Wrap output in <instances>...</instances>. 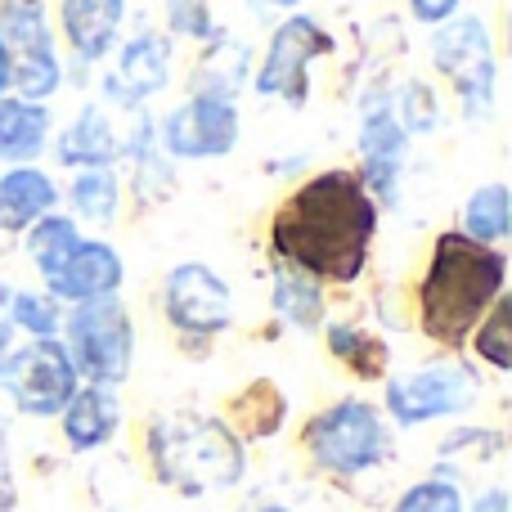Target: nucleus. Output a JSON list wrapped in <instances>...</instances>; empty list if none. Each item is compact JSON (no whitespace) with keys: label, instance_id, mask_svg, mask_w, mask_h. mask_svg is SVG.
Returning <instances> with one entry per match:
<instances>
[{"label":"nucleus","instance_id":"1","mask_svg":"<svg viewBox=\"0 0 512 512\" xmlns=\"http://www.w3.org/2000/svg\"><path fill=\"white\" fill-rule=\"evenodd\" d=\"M378 234V198L355 171H319L274 212V256L324 283H355Z\"/></svg>","mask_w":512,"mask_h":512},{"label":"nucleus","instance_id":"2","mask_svg":"<svg viewBox=\"0 0 512 512\" xmlns=\"http://www.w3.org/2000/svg\"><path fill=\"white\" fill-rule=\"evenodd\" d=\"M508 256L468 234L450 230L432 243V261L418 283V319L423 333L441 346H463L490 306L504 297Z\"/></svg>","mask_w":512,"mask_h":512},{"label":"nucleus","instance_id":"3","mask_svg":"<svg viewBox=\"0 0 512 512\" xmlns=\"http://www.w3.org/2000/svg\"><path fill=\"white\" fill-rule=\"evenodd\" d=\"M144 450H149L153 477L185 499L234 490L248 472L243 436L225 418L194 414V409L153 418L149 432H144Z\"/></svg>","mask_w":512,"mask_h":512},{"label":"nucleus","instance_id":"4","mask_svg":"<svg viewBox=\"0 0 512 512\" xmlns=\"http://www.w3.org/2000/svg\"><path fill=\"white\" fill-rule=\"evenodd\" d=\"M301 450L328 477H364L391 459V423L369 400H337L301 427Z\"/></svg>","mask_w":512,"mask_h":512},{"label":"nucleus","instance_id":"5","mask_svg":"<svg viewBox=\"0 0 512 512\" xmlns=\"http://www.w3.org/2000/svg\"><path fill=\"white\" fill-rule=\"evenodd\" d=\"M59 342L68 351L77 378L95 382V387H122L131 378L135 364V324L131 310L117 297H99V301H81L63 315Z\"/></svg>","mask_w":512,"mask_h":512},{"label":"nucleus","instance_id":"6","mask_svg":"<svg viewBox=\"0 0 512 512\" xmlns=\"http://www.w3.org/2000/svg\"><path fill=\"white\" fill-rule=\"evenodd\" d=\"M481 400V373L472 369L459 355H441V360H427L409 373L387 378L382 391V414L391 427H427L441 423V418H459L468 414Z\"/></svg>","mask_w":512,"mask_h":512},{"label":"nucleus","instance_id":"7","mask_svg":"<svg viewBox=\"0 0 512 512\" xmlns=\"http://www.w3.org/2000/svg\"><path fill=\"white\" fill-rule=\"evenodd\" d=\"M432 63L459 90V104L468 122H486L495 113L499 63H495V41H490L486 18H450V23H441V32L432 36Z\"/></svg>","mask_w":512,"mask_h":512},{"label":"nucleus","instance_id":"8","mask_svg":"<svg viewBox=\"0 0 512 512\" xmlns=\"http://www.w3.org/2000/svg\"><path fill=\"white\" fill-rule=\"evenodd\" d=\"M81 387L59 337H32L0 360V396L27 418H59Z\"/></svg>","mask_w":512,"mask_h":512},{"label":"nucleus","instance_id":"9","mask_svg":"<svg viewBox=\"0 0 512 512\" xmlns=\"http://www.w3.org/2000/svg\"><path fill=\"white\" fill-rule=\"evenodd\" d=\"M0 41L9 45V59H14L18 99L45 104L63 86V63L41 0H0Z\"/></svg>","mask_w":512,"mask_h":512},{"label":"nucleus","instance_id":"10","mask_svg":"<svg viewBox=\"0 0 512 512\" xmlns=\"http://www.w3.org/2000/svg\"><path fill=\"white\" fill-rule=\"evenodd\" d=\"M319 54H333V36L306 14L283 18L270 36L261 72H256V90L261 95H279L292 108H301L310 86V59H319Z\"/></svg>","mask_w":512,"mask_h":512},{"label":"nucleus","instance_id":"11","mask_svg":"<svg viewBox=\"0 0 512 512\" xmlns=\"http://www.w3.org/2000/svg\"><path fill=\"white\" fill-rule=\"evenodd\" d=\"M162 310L185 337H216L234 324L230 283L203 261H185L167 274Z\"/></svg>","mask_w":512,"mask_h":512},{"label":"nucleus","instance_id":"12","mask_svg":"<svg viewBox=\"0 0 512 512\" xmlns=\"http://www.w3.org/2000/svg\"><path fill=\"white\" fill-rule=\"evenodd\" d=\"M158 144L171 158H189V162L225 158L239 144V108H234V99L194 95L162 122Z\"/></svg>","mask_w":512,"mask_h":512},{"label":"nucleus","instance_id":"13","mask_svg":"<svg viewBox=\"0 0 512 512\" xmlns=\"http://www.w3.org/2000/svg\"><path fill=\"white\" fill-rule=\"evenodd\" d=\"M122 256H117L108 243L99 239H81L72 256L59 265V270L45 279V292L54 301H68V306H81V301H99V297H117L122 288Z\"/></svg>","mask_w":512,"mask_h":512},{"label":"nucleus","instance_id":"14","mask_svg":"<svg viewBox=\"0 0 512 512\" xmlns=\"http://www.w3.org/2000/svg\"><path fill=\"white\" fill-rule=\"evenodd\" d=\"M117 427H122V400H117V387H95V382H86V387L72 391V400L59 414V432H63V441H68L72 454L104 450V445L117 436Z\"/></svg>","mask_w":512,"mask_h":512},{"label":"nucleus","instance_id":"15","mask_svg":"<svg viewBox=\"0 0 512 512\" xmlns=\"http://www.w3.org/2000/svg\"><path fill=\"white\" fill-rule=\"evenodd\" d=\"M63 36L81 63H99L117 45L126 18V0H59Z\"/></svg>","mask_w":512,"mask_h":512},{"label":"nucleus","instance_id":"16","mask_svg":"<svg viewBox=\"0 0 512 512\" xmlns=\"http://www.w3.org/2000/svg\"><path fill=\"white\" fill-rule=\"evenodd\" d=\"M113 81L135 99V104L149 99V95H158V90L171 81V41L158 36V32L131 36V41L122 45V54H117Z\"/></svg>","mask_w":512,"mask_h":512},{"label":"nucleus","instance_id":"17","mask_svg":"<svg viewBox=\"0 0 512 512\" xmlns=\"http://www.w3.org/2000/svg\"><path fill=\"white\" fill-rule=\"evenodd\" d=\"M59 185L36 167H9L0 176V230H27L54 212Z\"/></svg>","mask_w":512,"mask_h":512},{"label":"nucleus","instance_id":"18","mask_svg":"<svg viewBox=\"0 0 512 512\" xmlns=\"http://www.w3.org/2000/svg\"><path fill=\"white\" fill-rule=\"evenodd\" d=\"M122 158V135L113 131V122L104 117L99 104H86L77 113V122L59 135V162L63 167H113Z\"/></svg>","mask_w":512,"mask_h":512},{"label":"nucleus","instance_id":"19","mask_svg":"<svg viewBox=\"0 0 512 512\" xmlns=\"http://www.w3.org/2000/svg\"><path fill=\"white\" fill-rule=\"evenodd\" d=\"M50 140V108L18 95H0V158L32 162Z\"/></svg>","mask_w":512,"mask_h":512},{"label":"nucleus","instance_id":"20","mask_svg":"<svg viewBox=\"0 0 512 512\" xmlns=\"http://www.w3.org/2000/svg\"><path fill=\"white\" fill-rule=\"evenodd\" d=\"M324 342L333 351V360H342L355 378H382V369H387V346L378 337H369V328L351 324V319H333L324 328Z\"/></svg>","mask_w":512,"mask_h":512},{"label":"nucleus","instance_id":"21","mask_svg":"<svg viewBox=\"0 0 512 512\" xmlns=\"http://www.w3.org/2000/svg\"><path fill=\"white\" fill-rule=\"evenodd\" d=\"M274 310H279L292 328H306L310 333V328H319V319H324V292H319V283L310 279V274L279 261V274H274Z\"/></svg>","mask_w":512,"mask_h":512},{"label":"nucleus","instance_id":"22","mask_svg":"<svg viewBox=\"0 0 512 512\" xmlns=\"http://www.w3.org/2000/svg\"><path fill=\"white\" fill-rule=\"evenodd\" d=\"M68 198H72V212H77L81 221L108 225L117 216V207H122V180H117L113 167H86V171H77Z\"/></svg>","mask_w":512,"mask_h":512},{"label":"nucleus","instance_id":"23","mask_svg":"<svg viewBox=\"0 0 512 512\" xmlns=\"http://www.w3.org/2000/svg\"><path fill=\"white\" fill-rule=\"evenodd\" d=\"M81 243V230L72 216H41L36 225H27V256H32V265L41 270V279H50L54 270H59L63 261L72 256V248Z\"/></svg>","mask_w":512,"mask_h":512},{"label":"nucleus","instance_id":"24","mask_svg":"<svg viewBox=\"0 0 512 512\" xmlns=\"http://www.w3.org/2000/svg\"><path fill=\"white\" fill-rule=\"evenodd\" d=\"M508 189L504 185H481L477 194L463 203V234H468L472 243H486V248H495V243L508 239Z\"/></svg>","mask_w":512,"mask_h":512},{"label":"nucleus","instance_id":"25","mask_svg":"<svg viewBox=\"0 0 512 512\" xmlns=\"http://www.w3.org/2000/svg\"><path fill=\"white\" fill-rule=\"evenodd\" d=\"M5 319L14 324V333H27V337H59V328H63V306L50 297V292H14V297H9Z\"/></svg>","mask_w":512,"mask_h":512},{"label":"nucleus","instance_id":"26","mask_svg":"<svg viewBox=\"0 0 512 512\" xmlns=\"http://www.w3.org/2000/svg\"><path fill=\"white\" fill-rule=\"evenodd\" d=\"M508 328H512V301L499 297L495 306L481 315V324L472 328V351L490 364V369L508 373L512 369V342H508Z\"/></svg>","mask_w":512,"mask_h":512},{"label":"nucleus","instance_id":"27","mask_svg":"<svg viewBox=\"0 0 512 512\" xmlns=\"http://www.w3.org/2000/svg\"><path fill=\"white\" fill-rule=\"evenodd\" d=\"M463 490H459V481L454 477H423V481H414V486H405L400 490V499L391 504V512H463Z\"/></svg>","mask_w":512,"mask_h":512},{"label":"nucleus","instance_id":"28","mask_svg":"<svg viewBox=\"0 0 512 512\" xmlns=\"http://www.w3.org/2000/svg\"><path fill=\"white\" fill-rule=\"evenodd\" d=\"M391 108H396V122L405 126V135L409 131L427 135V131H436V126H441V104H436V95H432V86H427V81H405L400 104H391Z\"/></svg>","mask_w":512,"mask_h":512},{"label":"nucleus","instance_id":"29","mask_svg":"<svg viewBox=\"0 0 512 512\" xmlns=\"http://www.w3.org/2000/svg\"><path fill=\"white\" fill-rule=\"evenodd\" d=\"M167 23H171V32L194 36V41H212L216 36L207 0H167Z\"/></svg>","mask_w":512,"mask_h":512},{"label":"nucleus","instance_id":"30","mask_svg":"<svg viewBox=\"0 0 512 512\" xmlns=\"http://www.w3.org/2000/svg\"><path fill=\"white\" fill-rule=\"evenodd\" d=\"M405 5H409V14H414L418 23L441 27V23H450V18L459 14L463 0H405Z\"/></svg>","mask_w":512,"mask_h":512},{"label":"nucleus","instance_id":"31","mask_svg":"<svg viewBox=\"0 0 512 512\" xmlns=\"http://www.w3.org/2000/svg\"><path fill=\"white\" fill-rule=\"evenodd\" d=\"M463 512H512V508H508V490H504V486L481 490L472 504H463Z\"/></svg>","mask_w":512,"mask_h":512},{"label":"nucleus","instance_id":"32","mask_svg":"<svg viewBox=\"0 0 512 512\" xmlns=\"http://www.w3.org/2000/svg\"><path fill=\"white\" fill-rule=\"evenodd\" d=\"M14 86V59H9V45L0 41V95Z\"/></svg>","mask_w":512,"mask_h":512},{"label":"nucleus","instance_id":"33","mask_svg":"<svg viewBox=\"0 0 512 512\" xmlns=\"http://www.w3.org/2000/svg\"><path fill=\"white\" fill-rule=\"evenodd\" d=\"M14 337H18V333H14V324H9V319H0V360H5V355L14 351Z\"/></svg>","mask_w":512,"mask_h":512},{"label":"nucleus","instance_id":"34","mask_svg":"<svg viewBox=\"0 0 512 512\" xmlns=\"http://www.w3.org/2000/svg\"><path fill=\"white\" fill-rule=\"evenodd\" d=\"M9 297H14V288H9V283H0V319H5V310H9Z\"/></svg>","mask_w":512,"mask_h":512},{"label":"nucleus","instance_id":"35","mask_svg":"<svg viewBox=\"0 0 512 512\" xmlns=\"http://www.w3.org/2000/svg\"><path fill=\"white\" fill-rule=\"evenodd\" d=\"M261 5H274V9H297L301 0H261Z\"/></svg>","mask_w":512,"mask_h":512},{"label":"nucleus","instance_id":"36","mask_svg":"<svg viewBox=\"0 0 512 512\" xmlns=\"http://www.w3.org/2000/svg\"><path fill=\"white\" fill-rule=\"evenodd\" d=\"M252 512H292V508H283V504H261V508H252Z\"/></svg>","mask_w":512,"mask_h":512},{"label":"nucleus","instance_id":"37","mask_svg":"<svg viewBox=\"0 0 512 512\" xmlns=\"http://www.w3.org/2000/svg\"><path fill=\"white\" fill-rule=\"evenodd\" d=\"M0 463H5V436H0Z\"/></svg>","mask_w":512,"mask_h":512}]
</instances>
